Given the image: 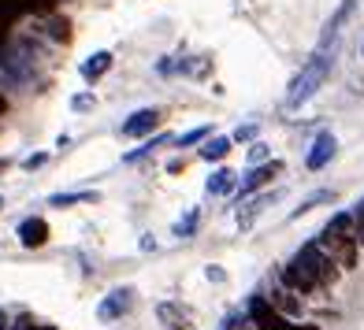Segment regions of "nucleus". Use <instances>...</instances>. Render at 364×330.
<instances>
[{"label":"nucleus","instance_id":"4468645a","mask_svg":"<svg viewBox=\"0 0 364 330\" xmlns=\"http://www.w3.org/2000/svg\"><path fill=\"white\" fill-rule=\"evenodd\" d=\"M108 67H112V53H108V48H101V53H93V56H86V60H82V78H86V82H101L105 75H108Z\"/></svg>","mask_w":364,"mask_h":330},{"label":"nucleus","instance_id":"a878e982","mask_svg":"<svg viewBox=\"0 0 364 330\" xmlns=\"http://www.w3.org/2000/svg\"><path fill=\"white\" fill-rule=\"evenodd\" d=\"M253 138H257V126L253 123H245V126L235 130V141H253Z\"/></svg>","mask_w":364,"mask_h":330},{"label":"nucleus","instance_id":"c756f323","mask_svg":"<svg viewBox=\"0 0 364 330\" xmlns=\"http://www.w3.org/2000/svg\"><path fill=\"white\" fill-rule=\"evenodd\" d=\"M205 275H208V282H223V278H227V275H223V271L216 268V263H212V268H208Z\"/></svg>","mask_w":364,"mask_h":330},{"label":"nucleus","instance_id":"20e7f679","mask_svg":"<svg viewBox=\"0 0 364 330\" xmlns=\"http://www.w3.org/2000/svg\"><path fill=\"white\" fill-rule=\"evenodd\" d=\"M250 316H253L257 330H316L312 323H290L283 312H279L268 297H260V293L250 297Z\"/></svg>","mask_w":364,"mask_h":330},{"label":"nucleus","instance_id":"9b49d317","mask_svg":"<svg viewBox=\"0 0 364 330\" xmlns=\"http://www.w3.org/2000/svg\"><path fill=\"white\" fill-rule=\"evenodd\" d=\"M15 234H19V241L26 245V249H41V245L48 241V223H45L41 216H30V219L19 223V230H15Z\"/></svg>","mask_w":364,"mask_h":330},{"label":"nucleus","instance_id":"1a4fd4ad","mask_svg":"<svg viewBox=\"0 0 364 330\" xmlns=\"http://www.w3.org/2000/svg\"><path fill=\"white\" fill-rule=\"evenodd\" d=\"M156 126H160V111H156V108H138V111L123 123V138H149Z\"/></svg>","mask_w":364,"mask_h":330},{"label":"nucleus","instance_id":"b1692460","mask_svg":"<svg viewBox=\"0 0 364 330\" xmlns=\"http://www.w3.org/2000/svg\"><path fill=\"white\" fill-rule=\"evenodd\" d=\"M97 101H93V93H78V97H71V108L75 111H90Z\"/></svg>","mask_w":364,"mask_h":330},{"label":"nucleus","instance_id":"dca6fc26","mask_svg":"<svg viewBox=\"0 0 364 330\" xmlns=\"http://www.w3.org/2000/svg\"><path fill=\"white\" fill-rule=\"evenodd\" d=\"M97 193L93 189H78V193H53L48 197V204L53 208H71V204H93Z\"/></svg>","mask_w":364,"mask_h":330},{"label":"nucleus","instance_id":"412c9836","mask_svg":"<svg viewBox=\"0 0 364 330\" xmlns=\"http://www.w3.org/2000/svg\"><path fill=\"white\" fill-rule=\"evenodd\" d=\"M220 330H253V316H250V312H245V316H242V312H230Z\"/></svg>","mask_w":364,"mask_h":330},{"label":"nucleus","instance_id":"6e6552de","mask_svg":"<svg viewBox=\"0 0 364 330\" xmlns=\"http://www.w3.org/2000/svg\"><path fill=\"white\" fill-rule=\"evenodd\" d=\"M156 316H160V323L168 326V330H193V323H197L193 308L178 304V301H160L156 304Z\"/></svg>","mask_w":364,"mask_h":330},{"label":"nucleus","instance_id":"aec40b11","mask_svg":"<svg viewBox=\"0 0 364 330\" xmlns=\"http://www.w3.org/2000/svg\"><path fill=\"white\" fill-rule=\"evenodd\" d=\"M197 219H201V211H197V208H190L186 216H182V219L175 223V238H182V241H186V238H193V230H197Z\"/></svg>","mask_w":364,"mask_h":330},{"label":"nucleus","instance_id":"0eeeda50","mask_svg":"<svg viewBox=\"0 0 364 330\" xmlns=\"http://www.w3.org/2000/svg\"><path fill=\"white\" fill-rule=\"evenodd\" d=\"M335 153H338V138L331 134V130H320L316 141H312V148H309V156H305V167L309 171H323L327 163L335 160Z\"/></svg>","mask_w":364,"mask_h":330},{"label":"nucleus","instance_id":"7c9ffc66","mask_svg":"<svg viewBox=\"0 0 364 330\" xmlns=\"http://www.w3.org/2000/svg\"><path fill=\"white\" fill-rule=\"evenodd\" d=\"M0 330H8V316H4V312H0Z\"/></svg>","mask_w":364,"mask_h":330},{"label":"nucleus","instance_id":"2eb2a0df","mask_svg":"<svg viewBox=\"0 0 364 330\" xmlns=\"http://www.w3.org/2000/svg\"><path fill=\"white\" fill-rule=\"evenodd\" d=\"M353 8H357V0H342V8L335 11V15H331V19H327V26H323V34H320V41H338V34H342V26H346V19H350V15H353Z\"/></svg>","mask_w":364,"mask_h":330},{"label":"nucleus","instance_id":"423d86ee","mask_svg":"<svg viewBox=\"0 0 364 330\" xmlns=\"http://www.w3.org/2000/svg\"><path fill=\"white\" fill-rule=\"evenodd\" d=\"M130 308H134V290H130V286H115L105 301H101L97 316H101V323H112V319H123Z\"/></svg>","mask_w":364,"mask_h":330},{"label":"nucleus","instance_id":"ddd939ff","mask_svg":"<svg viewBox=\"0 0 364 330\" xmlns=\"http://www.w3.org/2000/svg\"><path fill=\"white\" fill-rule=\"evenodd\" d=\"M238 182H242V178L230 171V167H216V171L208 175L205 189H208V197H227L230 189H238Z\"/></svg>","mask_w":364,"mask_h":330},{"label":"nucleus","instance_id":"5701e85b","mask_svg":"<svg viewBox=\"0 0 364 330\" xmlns=\"http://www.w3.org/2000/svg\"><path fill=\"white\" fill-rule=\"evenodd\" d=\"M205 138H208V126H197V130H190V134H182L178 145L186 148V145H197V141H205Z\"/></svg>","mask_w":364,"mask_h":330},{"label":"nucleus","instance_id":"a211bd4d","mask_svg":"<svg viewBox=\"0 0 364 330\" xmlns=\"http://www.w3.org/2000/svg\"><path fill=\"white\" fill-rule=\"evenodd\" d=\"M168 141H175V138H171V134H156V138H149V141H145L141 148H134V153H127L123 160H127V163H134V160L149 156V153H153V148H160V145H168Z\"/></svg>","mask_w":364,"mask_h":330},{"label":"nucleus","instance_id":"393cba45","mask_svg":"<svg viewBox=\"0 0 364 330\" xmlns=\"http://www.w3.org/2000/svg\"><path fill=\"white\" fill-rule=\"evenodd\" d=\"M45 163H48V153H34V156L23 160V167H26V171H38V167H45Z\"/></svg>","mask_w":364,"mask_h":330},{"label":"nucleus","instance_id":"bb28decb","mask_svg":"<svg viewBox=\"0 0 364 330\" xmlns=\"http://www.w3.org/2000/svg\"><path fill=\"white\" fill-rule=\"evenodd\" d=\"M11 330H41L38 323H34V316H19V319H15V326Z\"/></svg>","mask_w":364,"mask_h":330},{"label":"nucleus","instance_id":"473e14b6","mask_svg":"<svg viewBox=\"0 0 364 330\" xmlns=\"http://www.w3.org/2000/svg\"><path fill=\"white\" fill-rule=\"evenodd\" d=\"M0 208H4V197H0Z\"/></svg>","mask_w":364,"mask_h":330},{"label":"nucleus","instance_id":"f03ea898","mask_svg":"<svg viewBox=\"0 0 364 330\" xmlns=\"http://www.w3.org/2000/svg\"><path fill=\"white\" fill-rule=\"evenodd\" d=\"M320 245L342 263V268H353L357 263V238H353V216L350 211L331 216V223L323 226V234H320Z\"/></svg>","mask_w":364,"mask_h":330},{"label":"nucleus","instance_id":"c85d7f7f","mask_svg":"<svg viewBox=\"0 0 364 330\" xmlns=\"http://www.w3.org/2000/svg\"><path fill=\"white\" fill-rule=\"evenodd\" d=\"M353 223H357V230H360V238H364V201L357 204V211H353Z\"/></svg>","mask_w":364,"mask_h":330},{"label":"nucleus","instance_id":"f257e3e1","mask_svg":"<svg viewBox=\"0 0 364 330\" xmlns=\"http://www.w3.org/2000/svg\"><path fill=\"white\" fill-rule=\"evenodd\" d=\"M335 60H338V41H331V45L320 41V45H316V53L309 56V63L294 75L290 89H287V108H290V111H297L301 104H309L312 97H316V89L327 82L331 67H335Z\"/></svg>","mask_w":364,"mask_h":330},{"label":"nucleus","instance_id":"7ed1b4c3","mask_svg":"<svg viewBox=\"0 0 364 330\" xmlns=\"http://www.w3.org/2000/svg\"><path fill=\"white\" fill-rule=\"evenodd\" d=\"M294 260L301 263V268H305L312 278H316V286H331V282L338 278V260L331 256L320 241H309V245H301V249L294 253Z\"/></svg>","mask_w":364,"mask_h":330},{"label":"nucleus","instance_id":"9d476101","mask_svg":"<svg viewBox=\"0 0 364 330\" xmlns=\"http://www.w3.org/2000/svg\"><path fill=\"white\" fill-rule=\"evenodd\" d=\"M279 201V193H260V197H245V204L235 211V219H238V226L242 230H250L253 223H257V216H260V211L264 208H268V204H275Z\"/></svg>","mask_w":364,"mask_h":330},{"label":"nucleus","instance_id":"4be33fe9","mask_svg":"<svg viewBox=\"0 0 364 330\" xmlns=\"http://www.w3.org/2000/svg\"><path fill=\"white\" fill-rule=\"evenodd\" d=\"M268 153H272V148L264 145V141H253V145H250V167H257V163H268Z\"/></svg>","mask_w":364,"mask_h":330},{"label":"nucleus","instance_id":"cd10ccee","mask_svg":"<svg viewBox=\"0 0 364 330\" xmlns=\"http://www.w3.org/2000/svg\"><path fill=\"white\" fill-rule=\"evenodd\" d=\"M8 26H11V15H4V11H0V45L8 41Z\"/></svg>","mask_w":364,"mask_h":330},{"label":"nucleus","instance_id":"6ab92c4d","mask_svg":"<svg viewBox=\"0 0 364 330\" xmlns=\"http://www.w3.org/2000/svg\"><path fill=\"white\" fill-rule=\"evenodd\" d=\"M331 201H335V193H331V189H316L312 197H305V201H301V208H294V219L305 216V211H312L316 204H331Z\"/></svg>","mask_w":364,"mask_h":330},{"label":"nucleus","instance_id":"2f4dec72","mask_svg":"<svg viewBox=\"0 0 364 330\" xmlns=\"http://www.w3.org/2000/svg\"><path fill=\"white\" fill-rule=\"evenodd\" d=\"M4 108H8V101H4V93H0V115H4Z\"/></svg>","mask_w":364,"mask_h":330},{"label":"nucleus","instance_id":"39448f33","mask_svg":"<svg viewBox=\"0 0 364 330\" xmlns=\"http://www.w3.org/2000/svg\"><path fill=\"white\" fill-rule=\"evenodd\" d=\"M275 175H283V163H279V160L257 163V167H250V171H245V178L238 182V197H242V201H245V197H253L257 189H264V186H268Z\"/></svg>","mask_w":364,"mask_h":330},{"label":"nucleus","instance_id":"f8f14e48","mask_svg":"<svg viewBox=\"0 0 364 330\" xmlns=\"http://www.w3.org/2000/svg\"><path fill=\"white\" fill-rule=\"evenodd\" d=\"M279 278H283V282H287L290 290H297V293H312V290H320V286H316V278H312V275H309L297 260H290L287 268L279 271Z\"/></svg>","mask_w":364,"mask_h":330},{"label":"nucleus","instance_id":"f3484780","mask_svg":"<svg viewBox=\"0 0 364 330\" xmlns=\"http://www.w3.org/2000/svg\"><path fill=\"white\" fill-rule=\"evenodd\" d=\"M230 141H235V138H208V141H205V148H201V160L220 163V160L230 153Z\"/></svg>","mask_w":364,"mask_h":330}]
</instances>
